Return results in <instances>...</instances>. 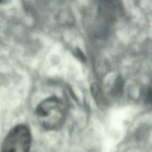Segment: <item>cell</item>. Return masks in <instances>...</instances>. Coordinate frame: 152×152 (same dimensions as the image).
I'll return each mask as SVG.
<instances>
[{
  "label": "cell",
  "instance_id": "6da1fadb",
  "mask_svg": "<svg viewBox=\"0 0 152 152\" xmlns=\"http://www.w3.org/2000/svg\"><path fill=\"white\" fill-rule=\"evenodd\" d=\"M36 115L40 125L45 129L55 131L64 124L66 109L62 101L56 96L43 100L36 109Z\"/></svg>",
  "mask_w": 152,
  "mask_h": 152
},
{
  "label": "cell",
  "instance_id": "7a4b0ae2",
  "mask_svg": "<svg viewBox=\"0 0 152 152\" xmlns=\"http://www.w3.org/2000/svg\"><path fill=\"white\" fill-rule=\"evenodd\" d=\"M31 144V134L29 128L24 124H18L4 138L0 152H29Z\"/></svg>",
  "mask_w": 152,
  "mask_h": 152
},
{
  "label": "cell",
  "instance_id": "3957f363",
  "mask_svg": "<svg viewBox=\"0 0 152 152\" xmlns=\"http://www.w3.org/2000/svg\"><path fill=\"white\" fill-rule=\"evenodd\" d=\"M0 2H1V1H0Z\"/></svg>",
  "mask_w": 152,
  "mask_h": 152
}]
</instances>
